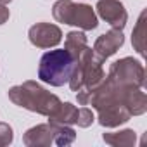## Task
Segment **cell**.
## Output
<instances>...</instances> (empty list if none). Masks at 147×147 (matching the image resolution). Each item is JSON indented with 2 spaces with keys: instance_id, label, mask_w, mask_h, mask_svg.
I'll list each match as a JSON object with an SVG mask.
<instances>
[{
  "instance_id": "obj_3",
  "label": "cell",
  "mask_w": 147,
  "mask_h": 147,
  "mask_svg": "<svg viewBox=\"0 0 147 147\" xmlns=\"http://www.w3.org/2000/svg\"><path fill=\"white\" fill-rule=\"evenodd\" d=\"M54 19L64 24H73V26H78L85 31L88 30H95L99 21L97 16L94 12V9L90 5L85 4H75L71 0H57L54 4L52 9Z\"/></svg>"
},
{
  "instance_id": "obj_18",
  "label": "cell",
  "mask_w": 147,
  "mask_h": 147,
  "mask_svg": "<svg viewBox=\"0 0 147 147\" xmlns=\"http://www.w3.org/2000/svg\"><path fill=\"white\" fill-rule=\"evenodd\" d=\"M9 2H12V0H0V4H2V5H7Z\"/></svg>"
},
{
  "instance_id": "obj_17",
  "label": "cell",
  "mask_w": 147,
  "mask_h": 147,
  "mask_svg": "<svg viewBox=\"0 0 147 147\" xmlns=\"http://www.w3.org/2000/svg\"><path fill=\"white\" fill-rule=\"evenodd\" d=\"M9 9L5 7V5H2V4H0V24H4L7 19H9Z\"/></svg>"
},
{
  "instance_id": "obj_5",
  "label": "cell",
  "mask_w": 147,
  "mask_h": 147,
  "mask_svg": "<svg viewBox=\"0 0 147 147\" xmlns=\"http://www.w3.org/2000/svg\"><path fill=\"white\" fill-rule=\"evenodd\" d=\"M30 42L38 47V49H50L61 43L62 40V31L59 26L50 24V23H38L30 28Z\"/></svg>"
},
{
  "instance_id": "obj_11",
  "label": "cell",
  "mask_w": 147,
  "mask_h": 147,
  "mask_svg": "<svg viewBox=\"0 0 147 147\" xmlns=\"http://www.w3.org/2000/svg\"><path fill=\"white\" fill-rule=\"evenodd\" d=\"M145 40H147V23H145V11H144L131 33V43L142 57H145Z\"/></svg>"
},
{
  "instance_id": "obj_9",
  "label": "cell",
  "mask_w": 147,
  "mask_h": 147,
  "mask_svg": "<svg viewBox=\"0 0 147 147\" xmlns=\"http://www.w3.org/2000/svg\"><path fill=\"white\" fill-rule=\"evenodd\" d=\"M54 138H55V126L54 123L49 121L47 125H38L30 128L24 133L23 142L26 145H50L54 144Z\"/></svg>"
},
{
  "instance_id": "obj_7",
  "label": "cell",
  "mask_w": 147,
  "mask_h": 147,
  "mask_svg": "<svg viewBox=\"0 0 147 147\" xmlns=\"http://www.w3.org/2000/svg\"><path fill=\"white\" fill-rule=\"evenodd\" d=\"M125 43V36L121 33V30H109L107 33L100 35L95 43H94V52L100 57V59H107L113 54H116V50Z\"/></svg>"
},
{
  "instance_id": "obj_15",
  "label": "cell",
  "mask_w": 147,
  "mask_h": 147,
  "mask_svg": "<svg viewBox=\"0 0 147 147\" xmlns=\"http://www.w3.org/2000/svg\"><path fill=\"white\" fill-rule=\"evenodd\" d=\"M94 123V113L88 107H80L78 109V116H76V125L82 128H87Z\"/></svg>"
},
{
  "instance_id": "obj_13",
  "label": "cell",
  "mask_w": 147,
  "mask_h": 147,
  "mask_svg": "<svg viewBox=\"0 0 147 147\" xmlns=\"http://www.w3.org/2000/svg\"><path fill=\"white\" fill-rule=\"evenodd\" d=\"M102 138L109 145H133L135 144V131L123 130V131H114V133H104Z\"/></svg>"
},
{
  "instance_id": "obj_4",
  "label": "cell",
  "mask_w": 147,
  "mask_h": 147,
  "mask_svg": "<svg viewBox=\"0 0 147 147\" xmlns=\"http://www.w3.org/2000/svg\"><path fill=\"white\" fill-rule=\"evenodd\" d=\"M107 78H111L114 83H118L121 87H138V88H142L144 82H145V71H144V66L138 61H135L131 57H125V59L116 61L111 66Z\"/></svg>"
},
{
  "instance_id": "obj_1",
  "label": "cell",
  "mask_w": 147,
  "mask_h": 147,
  "mask_svg": "<svg viewBox=\"0 0 147 147\" xmlns=\"http://www.w3.org/2000/svg\"><path fill=\"white\" fill-rule=\"evenodd\" d=\"M9 99L28 111L50 116L61 104L59 97L47 92L43 87H40L36 82H24L19 87H12L9 90Z\"/></svg>"
},
{
  "instance_id": "obj_10",
  "label": "cell",
  "mask_w": 147,
  "mask_h": 147,
  "mask_svg": "<svg viewBox=\"0 0 147 147\" xmlns=\"http://www.w3.org/2000/svg\"><path fill=\"white\" fill-rule=\"evenodd\" d=\"M76 116H78V107L73 106L71 102H61L59 107L49 116L50 123H57V125H73L76 123Z\"/></svg>"
},
{
  "instance_id": "obj_6",
  "label": "cell",
  "mask_w": 147,
  "mask_h": 147,
  "mask_svg": "<svg viewBox=\"0 0 147 147\" xmlns=\"http://www.w3.org/2000/svg\"><path fill=\"white\" fill-rule=\"evenodd\" d=\"M99 16L114 30H123L126 21H128V14L123 7L121 2L118 0H99L95 5Z\"/></svg>"
},
{
  "instance_id": "obj_2",
  "label": "cell",
  "mask_w": 147,
  "mask_h": 147,
  "mask_svg": "<svg viewBox=\"0 0 147 147\" xmlns=\"http://www.w3.org/2000/svg\"><path fill=\"white\" fill-rule=\"evenodd\" d=\"M76 66V59L66 49L49 50L42 55L38 66V78L50 87H62L69 82Z\"/></svg>"
},
{
  "instance_id": "obj_8",
  "label": "cell",
  "mask_w": 147,
  "mask_h": 147,
  "mask_svg": "<svg viewBox=\"0 0 147 147\" xmlns=\"http://www.w3.org/2000/svg\"><path fill=\"white\" fill-rule=\"evenodd\" d=\"M99 113V123L106 128H114V126H119L123 123H126L131 114L130 111L126 109V106L123 102H118V104H113V106H107Z\"/></svg>"
},
{
  "instance_id": "obj_16",
  "label": "cell",
  "mask_w": 147,
  "mask_h": 147,
  "mask_svg": "<svg viewBox=\"0 0 147 147\" xmlns=\"http://www.w3.org/2000/svg\"><path fill=\"white\" fill-rule=\"evenodd\" d=\"M14 138V133H12V128L5 123H0V147L2 145H9Z\"/></svg>"
},
{
  "instance_id": "obj_14",
  "label": "cell",
  "mask_w": 147,
  "mask_h": 147,
  "mask_svg": "<svg viewBox=\"0 0 147 147\" xmlns=\"http://www.w3.org/2000/svg\"><path fill=\"white\" fill-rule=\"evenodd\" d=\"M54 126H55L54 144H57V145H69V144H73L76 133L69 125H57V123H54Z\"/></svg>"
},
{
  "instance_id": "obj_12",
  "label": "cell",
  "mask_w": 147,
  "mask_h": 147,
  "mask_svg": "<svg viewBox=\"0 0 147 147\" xmlns=\"http://www.w3.org/2000/svg\"><path fill=\"white\" fill-rule=\"evenodd\" d=\"M87 36L82 33V31H69L66 35V42H64V49L75 57L78 59L80 54L87 49Z\"/></svg>"
}]
</instances>
